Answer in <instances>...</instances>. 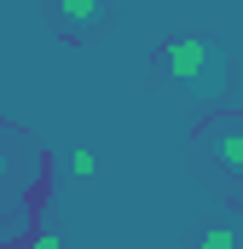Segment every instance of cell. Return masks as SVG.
I'll return each instance as SVG.
<instances>
[{"label":"cell","instance_id":"cell-5","mask_svg":"<svg viewBox=\"0 0 243 249\" xmlns=\"http://www.w3.org/2000/svg\"><path fill=\"white\" fill-rule=\"evenodd\" d=\"M69 168H75V174H81V180H87V174H99V157H93V151H87V145H81V151H75V157H69Z\"/></svg>","mask_w":243,"mask_h":249},{"label":"cell","instance_id":"cell-6","mask_svg":"<svg viewBox=\"0 0 243 249\" xmlns=\"http://www.w3.org/2000/svg\"><path fill=\"white\" fill-rule=\"evenodd\" d=\"M197 249H238V238H232V232H220V226H214V232H203V244Z\"/></svg>","mask_w":243,"mask_h":249},{"label":"cell","instance_id":"cell-3","mask_svg":"<svg viewBox=\"0 0 243 249\" xmlns=\"http://www.w3.org/2000/svg\"><path fill=\"white\" fill-rule=\"evenodd\" d=\"M203 157H208V168L226 180L232 197H243V116H214V122H203Z\"/></svg>","mask_w":243,"mask_h":249},{"label":"cell","instance_id":"cell-4","mask_svg":"<svg viewBox=\"0 0 243 249\" xmlns=\"http://www.w3.org/2000/svg\"><path fill=\"white\" fill-rule=\"evenodd\" d=\"M52 18H58V29H64V35H87V29L104 18V6H93V0H75V6H58Z\"/></svg>","mask_w":243,"mask_h":249},{"label":"cell","instance_id":"cell-1","mask_svg":"<svg viewBox=\"0 0 243 249\" xmlns=\"http://www.w3.org/2000/svg\"><path fill=\"white\" fill-rule=\"evenodd\" d=\"M35 203H41V151L0 127V244H29Z\"/></svg>","mask_w":243,"mask_h":249},{"label":"cell","instance_id":"cell-2","mask_svg":"<svg viewBox=\"0 0 243 249\" xmlns=\"http://www.w3.org/2000/svg\"><path fill=\"white\" fill-rule=\"evenodd\" d=\"M156 75L168 87H180L191 99H220L232 87V64L220 41H197V35H174L156 47Z\"/></svg>","mask_w":243,"mask_h":249},{"label":"cell","instance_id":"cell-7","mask_svg":"<svg viewBox=\"0 0 243 249\" xmlns=\"http://www.w3.org/2000/svg\"><path fill=\"white\" fill-rule=\"evenodd\" d=\"M29 249H64L58 232H29Z\"/></svg>","mask_w":243,"mask_h":249}]
</instances>
